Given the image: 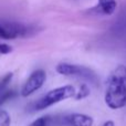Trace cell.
<instances>
[{"mask_svg": "<svg viewBox=\"0 0 126 126\" xmlns=\"http://www.w3.org/2000/svg\"><path fill=\"white\" fill-rule=\"evenodd\" d=\"M105 103L112 110L122 109L126 105V81L109 79L105 93Z\"/></svg>", "mask_w": 126, "mask_h": 126, "instance_id": "6da1fadb", "label": "cell"}, {"mask_svg": "<svg viewBox=\"0 0 126 126\" xmlns=\"http://www.w3.org/2000/svg\"><path fill=\"white\" fill-rule=\"evenodd\" d=\"M38 33L34 26L13 21L0 22V38L3 40H15L18 38H28Z\"/></svg>", "mask_w": 126, "mask_h": 126, "instance_id": "7a4b0ae2", "label": "cell"}, {"mask_svg": "<svg viewBox=\"0 0 126 126\" xmlns=\"http://www.w3.org/2000/svg\"><path fill=\"white\" fill-rule=\"evenodd\" d=\"M75 92V89L72 85H64V86L51 90L34 103V110H37V111L46 110L52 105L57 104V103L61 102V101H64L70 97H74Z\"/></svg>", "mask_w": 126, "mask_h": 126, "instance_id": "3957f363", "label": "cell"}, {"mask_svg": "<svg viewBox=\"0 0 126 126\" xmlns=\"http://www.w3.org/2000/svg\"><path fill=\"white\" fill-rule=\"evenodd\" d=\"M57 72L59 74L66 76H78V78L84 79L90 82H93L94 84L97 83V75L95 72L90 67L83 66V65L61 62L57 65Z\"/></svg>", "mask_w": 126, "mask_h": 126, "instance_id": "277c9868", "label": "cell"}, {"mask_svg": "<svg viewBox=\"0 0 126 126\" xmlns=\"http://www.w3.org/2000/svg\"><path fill=\"white\" fill-rule=\"evenodd\" d=\"M47 79V73L43 70H37V71L32 72L29 76V79L26 81L24 85L21 89V95L23 97L31 95L32 93H34L35 91L40 89L43 85V83L46 82Z\"/></svg>", "mask_w": 126, "mask_h": 126, "instance_id": "5b68a950", "label": "cell"}, {"mask_svg": "<svg viewBox=\"0 0 126 126\" xmlns=\"http://www.w3.org/2000/svg\"><path fill=\"white\" fill-rule=\"evenodd\" d=\"M93 118L89 115L73 113L65 115L61 118L62 126H93Z\"/></svg>", "mask_w": 126, "mask_h": 126, "instance_id": "8992f818", "label": "cell"}, {"mask_svg": "<svg viewBox=\"0 0 126 126\" xmlns=\"http://www.w3.org/2000/svg\"><path fill=\"white\" fill-rule=\"evenodd\" d=\"M117 8V1L116 0H98L96 7H94L98 13H102L104 16H111L115 12Z\"/></svg>", "mask_w": 126, "mask_h": 126, "instance_id": "52a82bcc", "label": "cell"}, {"mask_svg": "<svg viewBox=\"0 0 126 126\" xmlns=\"http://www.w3.org/2000/svg\"><path fill=\"white\" fill-rule=\"evenodd\" d=\"M109 79H116V80H123L126 81V66L125 65H117L115 69L112 71V73L110 74Z\"/></svg>", "mask_w": 126, "mask_h": 126, "instance_id": "ba28073f", "label": "cell"}, {"mask_svg": "<svg viewBox=\"0 0 126 126\" xmlns=\"http://www.w3.org/2000/svg\"><path fill=\"white\" fill-rule=\"evenodd\" d=\"M55 124L57 123L54 121V117L52 118L51 116H41L33 121L29 126H54Z\"/></svg>", "mask_w": 126, "mask_h": 126, "instance_id": "9c48e42d", "label": "cell"}, {"mask_svg": "<svg viewBox=\"0 0 126 126\" xmlns=\"http://www.w3.org/2000/svg\"><path fill=\"white\" fill-rule=\"evenodd\" d=\"M90 95V89L89 86H87L86 84H82L80 86V89H79V91L75 92V95H74V98L75 100H83V98H85L86 96Z\"/></svg>", "mask_w": 126, "mask_h": 126, "instance_id": "30bf717a", "label": "cell"}, {"mask_svg": "<svg viewBox=\"0 0 126 126\" xmlns=\"http://www.w3.org/2000/svg\"><path fill=\"white\" fill-rule=\"evenodd\" d=\"M11 124V118L10 115L6 110H2L0 107V126H10Z\"/></svg>", "mask_w": 126, "mask_h": 126, "instance_id": "8fae6325", "label": "cell"}, {"mask_svg": "<svg viewBox=\"0 0 126 126\" xmlns=\"http://www.w3.org/2000/svg\"><path fill=\"white\" fill-rule=\"evenodd\" d=\"M12 52V48L6 43H0V54H9Z\"/></svg>", "mask_w": 126, "mask_h": 126, "instance_id": "7c38bea8", "label": "cell"}, {"mask_svg": "<svg viewBox=\"0 0 126 126\" xmlns=\"http://www.w3.org/2000/svg\"><path fill=\"white\" fill-rule=\"evenodd\" d=\"M102 126H115V124H114L113 121H107V122H105Z\"/></svg>", "mask_w": 126, "mask_h": 126, "instance_id": "4fadbf2b", "label": "cell"}]
</instances>
